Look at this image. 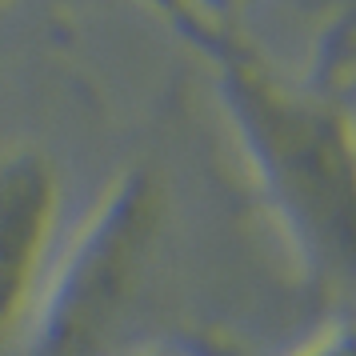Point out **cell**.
<instances>
[{
  "label": "cell",
  "mask_w": 356,
  "mask_h": 356,
  "mask_svg": "<svg viewBox=\"0 0 356 356\" xmlns=\"http://www.w3.org/2000/svg\"><path fill=\"white\" fill-rule=\"evenodd\" d=\"M209 68L260 204L316 289L353 280V92L292 76L244 33L193 0H140Z\"/></svg>",
  "instance_id": "cell-1"
},
{
  "label": "cell",
  "mask_w": 356,
  "mask_h": 356,
  "mask_svg": "<svg viewBox=\"0 0 356 356\" xmlns=\"http://www.w3.org/2000/svg\"><path fill=\"white\" fill-rule=\"evenodd\" d=\"M168 220L156 164H129L49 264L8 356H124Z\"/></svg>",
  "instance_id": "cell-2"
},
{
  "label": "cell",
  "mask_w": 356,
  "mask_h": 356,
  "mask_svg": "<svg viewBox=\"0 0 356 356\" xmlns=\"http://www.w3.org/2000/svg\"><path fill=\"white\" fill-rule=\"evenodd\" d=\"M60 212L65 180L49 152L13 148L0 156V356L13 353L60 248Z\"/></svg>",
  "instance_id": "cell-3"
},
{
  "label": "cell",
  "mask_w": 356,
  "mask_h": 356,
  "mask_svg": "<svg viewBox=\"0 0 356 356\" xmlns=\"http://www.w3.org/2000/svg\"><path fill=\"white\" fill-rule=\"evenodd\" d=\"M289 356H356V344H353V324L348 316H337V321L321 328L316 337H308L296 353Z\"/></svg>",
  "instance_id": "cell-4"
},
{
  "label": "cell",
  "mask_w": 356,
  "mask_h": 356,
  "mask_svg": "<svg viewBox=\"0 0 356 356\" xmlns=\"http://www.w3.org/2000/svg\"><path fill=\"white\" fill-rule=\"evenodd\" d=\"M124 356H204L196 353L193 344H177V340H161V344H140V348H132Z\"/></svg>",
  "instance_id": "cell-5"
},
{
  "label": "cell",
  "mask_w": 356,
  "mask_h": 356,
  "mask_svg": "<svg viewBox=\"0 0 356 356\" xmlns=\"http://www.w3.org/2000/svg\"><path fill=\"white\" fill-rule=\"evenodd\" d=\"M193 4H200L204 13H212V17L241 20V13H244V4H248V0H193Z\"/></svg>",
  "instance_id": "cell-6"
},
{
  "label": "cell",
  "mask_w": 356,
  "mask_h": 356,
  "mask_svg": "<svg viewBox=\"0 0 356 356\" xmlns=\"http://www.w3.org/2000/svg\"><path fill=\"white\" fill-rule=\"evenodd\" d=\"M0 4H8V0H0Z\"/></svg>",
  "instance_id": "cell-7"
}]
</instances>
